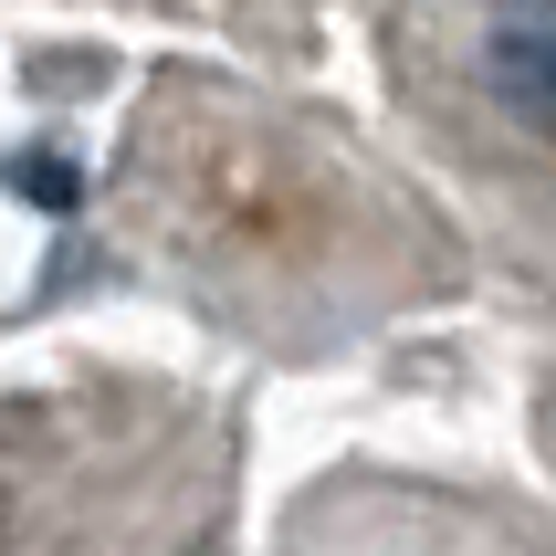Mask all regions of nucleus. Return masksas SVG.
<instances>
[{"instance_id":"nucleus-1","label":"nucleus","mask_w":556,"mask_h":556,"mask_svg":"<svg viewBox=\"0 0 556 556\" xmlns=\"http://www.w3.org/2000/svg\"><path fill=\"white\" fill-rule=\"evenodd\" d=\"M483 85H494L504 116H526L535 137H556V0H494Z\"/></svg>"},{"instance_id":"nucleus-2","label":"nucleus","mask_w":556,"mask_h":556,"mask_svg":"<svg viewBox=\"0 0 556 556\" xmlns=\"http://www.w3.org/2000/svg\"><path fill=\"white\" fill-rule=\"evenodd\" d=\"M11 189H31V211H74V168L53 157H11Z\"/></svg>"}]
</instances>
